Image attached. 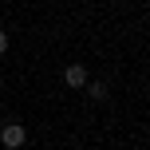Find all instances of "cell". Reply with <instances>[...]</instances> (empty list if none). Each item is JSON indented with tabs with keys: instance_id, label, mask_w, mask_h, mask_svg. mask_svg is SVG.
<instances>
[{
	"instance_id": "cell-5",
	"label": "cell",
	"mask_w": 150,
	"mask_h": 150,
	"mask_svg": "<svg viewBox=\"0 0 150 150\" xmlns=\"http://www.w3.org/2000/svg\"><path fill=\"white\" fill-rule=\"evenodd\" d=\"M0 87H4V75H0Z\"/></svg>"
},
{
	"instance_id": "cell-4",
	"label": "cell",
	"mask_w": 150,
	"mask_h": 150,
	"mask_svg": "<svg viewBox=\"0 0 150 150\" xmlns=\"http://www.w3.org/2000/svg\"><path fill=\"white\" fill-rule=\"evenodd\" d=\"M4 52H8V36L0 32V55H4Z\"/></svg>"
},
{
	"instance_id": "cell-1",
	"label": "cell",
	"mask_w": 150,
	"mask_h": 150,
	"mask_svg": "<svg viewBox=\"0 0 150 150\" xmlns=\"http://www.w3.org/2000/svg\"><path fill=\"white\" fill-rule=\"evenodd\" d=\"M24 142H28V130H24L20 122H8V127L0 130V146H8V150H20Z\"/></svg>"
},
{
	"instance_id": "cell-2",
	"label": "cell",
	"mask_w": 150,
	"mask_h": 150,
	"mask_svg": "<svg viewBox=\"0 0 150 150\" xmlns=\"http://www.w3.org/2000/svg\"><path fill=\"white\" fill-rule=\"evenodd\" d=\"M63 83H67V87H87L91 75H87L83 63H71V67H63Z\"/></svg>"
},
{
	"instance_id": "cell-3",
	"label": "cell",
	"mask_w": 150,
	"mask_h": 150,
	"mask_svg": "<svg viewBox=\"0 0 150 150\" xmlns=\"http://www.w3.org/2000/svg\"><path fill=\"white\" fill-rule=\"evenodd\" d=\"M83 91H87V95L95 99V103H103V99L111 95V91H107V83H103V79H95V83H87V87H83Z\"/></svg>"
}]
</instances>
